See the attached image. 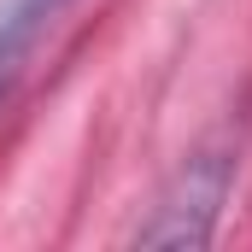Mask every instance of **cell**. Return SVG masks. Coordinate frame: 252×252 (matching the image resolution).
<instances>
[{"instance_id":"obj_2","label":"cell","mask_w":252,"mask_h":252,"mask_svg":"<svg viewBox=\"0 0 252 252\" xmlns=\"http://www.w3.org/2000/svg\"><path fill=\"white\" fill-rule=\"evenodd\" d=\"M70 0H6L0 6V94L18 76V64L30 59V47L47 35V24L59 18Z\"/></svg>"},{"instance_id":"obj_1","label":"cell","mask_w":252,"mask_h":252,"mask_svg":"<svg viewBox=\"0 0 252 252\" xmlns=\"http://www.w3.org/2000/svg\"><path fill=\"white\" fill-rule=\"evenodd\" d=\"M235 147H199L188 164L170 176V188L158 193L153 217L135 229V247H170V252H193L217 235L223 199L235 188Z\"/></svg>"}]
</instances>
